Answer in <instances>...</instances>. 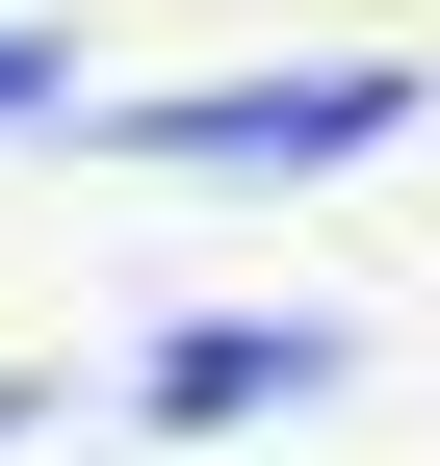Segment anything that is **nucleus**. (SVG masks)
<instances>
[{
  "instance_id": "4",
  "label": "nucleus",
  "mask_w": 440,
  "mask_h": 466,
  "mask_svg": "<svg viewBox=\"0 0 440 466\" xmlns=\"http://www.w3.org/2000/svg\"><path fill=\"white\" fill-rule=\"evenodd\" d=\"M0 415H26V389H0Z\"/></svg>"
},
{
  "instance_id": "3",
  "label": "nucleus",
  "mask_w": 440,
  "mask_h": 466,
  "mask_svg": "<svg viewBox=\"0 0 440 466\" xmlns=\"http://www.w3.org/2000/svg\"><path fill=\"white\" fill-rule=\"evenodd\" d=\"M0 130H78V52L52 26H0Z\"/></svg>"
},
{
  "instance_id": "2",
  "label": "nucleus",
  "mask_w": 440,
  "mask_h": 466,
  "mask_svg": "<svg viewBox=\"0 0 440 466\" xmlns=\"http://www.w3.org/2000/svg\"><path fill=\"white\" fill-rule=\"evenodd\" d=\"M285 389H337V337H311V311H207V337H155V363H130V415H285Z\"/></svg>"
},
{
  "instance_id": "1",
  "label": "nucleus",
  "mask_w": 440,
  "mask_h": 466,
  "mask_svg": "<svg viewBox=\"0 0 440 466\" xmlns=\"http://www.w3.org/2000/svg\"><path fill=\"white\" fill-rule=\"evenodd\" d=\"M415 130V52H337V78H207V104H130L155 182H311V156H389Z\"/></svg>"
}]
</instances>
